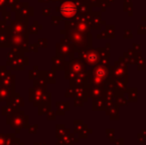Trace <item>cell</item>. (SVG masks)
I'll use <instances>...</instances> for the list:
<instances>
[{
    "mask_svg": "<svg viewBox=\"0 0 146 145\" xmlns=\"http://www.w3.org/2000/svg\"><path fill=\"white\" fill-rule=\"evenodd\" d=\"M75 12L76 8L72 3H67L65 5H63V7H62V13L65 16H72L75 14Z\"/></svg>",
    "mask_w": 146,
    "mask_h": 145,
    "instance_id": "cell-1",
    "label": "cell"
}]
</instances>
